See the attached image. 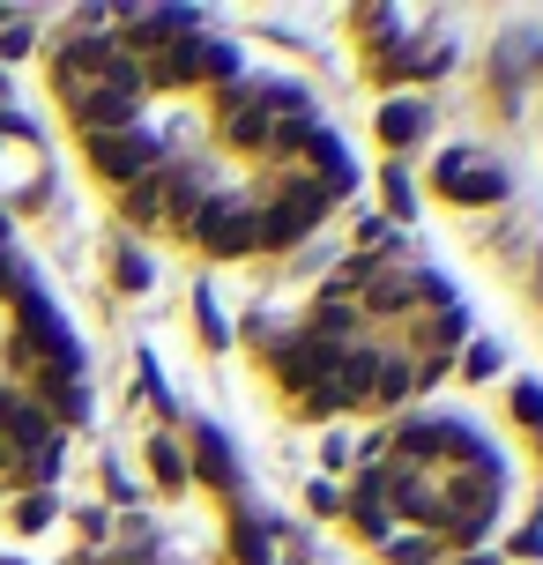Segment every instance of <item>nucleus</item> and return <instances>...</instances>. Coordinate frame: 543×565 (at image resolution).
<instances>
[{"label": "nucleus", "mask_w": 543, "mask_h": 565, "mask_svg": "<svg viewBox=\"0 0 543 565\" xmlns=\"http://www.w3.org/2000/svg\"><path fill=\"white\" fill-rule=\"evenodd\" d=\"M499 499H507V469L499 461H469V469H447L439 477V543H469L491 536V521H499Z\"/></svg>", "instance_id": "f257e3e1"}, {"label": "nucleus", "mask_w": 543, "mask_h": 565, "mask_svg": "<svg viewBox=\"0 0 543 565\" xmlns=\"http://www.w3.org/2000/svg\"><path fill=\"white\" fill-rule=\"evenodd\" d=\"M328 209L336 201L320 194L306 171H284L276 179V194L260 201V224H254V254H290L298 238H313L320 224H328Z\"/></svg>", "instance_id": "f03ea898"}, {"label": "nucleus", "mask_w": 543, "mask_h": 565, "mask_svg": "<svg viewBox=\"0 0 543 565\" xmlns=\"http://www.w3.org/2000/svg\"><path fill=\"white\" fill-rule=\"evenodd\" d=\"M142 67H127V75H113V83H83L67 89V119L89 135H119V127H142Z\"/></svg>", "instance_id": "7ed1b4c3"}, {"label": "nucleus", "mask_w": 543, "mask_h": 565, "mask_svg": "<svg viewBox=\"0 0 543 565\" xmlns=\"http://www.w3.org/2000/svg\"><path fill=\"white\" fill-rule=\"evenodd\" d=\"M254 224H260V201H246V194H209L194 209L187 238H194L209 260H246V254H254Z\"/></svg>", "instance_id": "20e7f679"}, {"label": "nucleus", "mask_w": 543, "mask_h": 565, "mask_svg": "<svg viewBox=\"0 0 543 565\" xmlns=\"http://www.w3.org/2000/svg\"><path fill=\"white\" fill-rule=\"evenodd\" d=\"M89 171L105 179V186H135L142 171L164 164V149H157V135L149 127H119V135H89Z\"/></svg>", "instance_id": "39448f33"}, {"label": "nucleus", "mask_w": 543, "mask_h": 565, "mask_svg": "<svg viewBox=\"0 0 543 565\" xmlns=\"http://www.w3.org/2000/svg\"><path fill=\"white\" fill-rule=\"evenodd\" d=\"M432 186L461 209H499L507 201V171L499 164H477V149H447L439 164H432Z\"/></svg>", "instance_id": "423d86ee"}, {"label": "nucleus", "mask_w": 543, "mask_h": 565, "mask_svg": "<svg viewBox=\"0 0 543 565\" xmlns=\"http://www.w3.org/2000/svg\"><path fill=\"white\" fill-rule=\"evenodd\" d=\"M187 469H194V477L209 483L216 499H231V507L246 499V469H238V447H231L216 424H194V454H187Z\"/></svg>", "instance_id": "0eeeda50"}, {"label": "nucleus", "mask_w": 543, "mask_h": 565, "mask_svg": "<svg viewBox=\"0 0 543 565\" xmlns=\"http://www.w3.org/2000/svg\"><path fill=\"white\" fill-rule=\"evenodd\" d=\"M0 447L8 454H38V447H60V424L23 395V387H0Z\"/></svg>", "instance_id": "6e6552de"}, {"label": "nucleus", "mask_w": 543, "mask_h": 565, "mask_svg": "<svg viewBox=\"0 0 543 565\" xmlns=\"http://www.w3.org/2000/svg\"><path fill=\"white\" fill-rule=\"evenodd\" d=\"M343 513L358 521V536H365V543H387V536H395V499H387V461H380V469H365V477L350 483Z\"/></svg>", "instance_id": "1a4fd4ad"}, {"label": "nucleus", "mask_w": 543, "mask_h": 565, "mask_svg": "<svg viewBox=\"0 0 543 565\" xmlns=\"http://www.w3.org/2000/svg\"><path fill=\"white\" fill-rule=\"evenodd\" d=\"M164 201H172V171L157 164V171H142L135 186H119V216L135 231H149V224H164Z\"/></svg>", "instance_id": "9d476101"}, {"label": "nucleus", "mask_w": 543, "mask_h": 565, "mask_svg": "<svg viewBox=\"0 0 543 565\" xmlns=\"http://www.w3.org/2000/svg\"><path fill=\"white\" fill-rule=\"evenodd\" d=\"M425 105H417V97H380V141H387V149H417V141H425Z\"/></svg>", "instance_id": "9b49d317"}, {"label": "nucleus", "mask_w": 543, "mask_h": 565, "mask_svg": "<svg viewBox=\"0 0 543 565\" xmlns=\"http://www.w3.org/2000/svg\"><path fill=\"white\" fill-rule=\"evenodd\" d=\"M142 454H149V477L164 483V491H187V483H194V469H187V447H179L172 431H157Z\"/></svg>", "instance_id": "f8f14e48"}, {"label": "nucleus", "mask_w": 543, "mask_h": 565, "mask_svg": "<svg viewBox=\"0 0 543 565\" xmlns=\"http://www.w3.org/2000/svg\"><path fill=\"white\" fill-rule=\"evenodd\" d=\"M194 328H201V342H209V350H224V342H231L224 312H216V298H209V282H194Z\"/></svg>", "instance_id": "ddd939ff"}, {"label": "nucleus", "mask_w": 543, "mask_h": 565, "mask_svg": "<svg viewBox=\"0 0 543 565\" xmlns=\"http://www.w3.org/2000/svg\"><path fill=\"white\" fill-rule=\"evenodd\" d=\"M380 551H387L395 565H432V558H439V536H402V529H395Z\"/></svg>", "instance_id": "4468645a"}, {"label": "nucleus", "mask_w": 543, "mask_h": 565, "mask_svg": "<svg viewBox=\"0 0 543 565\" xmlns=\"http://www.w3.org/2000/svg\"><path fill=\"white\" fill-rule=\"evenodd\" d=\"M113 276H119V290H149V282H157V268H149V254L119 246V254H113Z\"/></svg>", "instance_id": "2eb2a0df"}, {"label": "nucleus", "mask_w": 543, "mask_h": 565, "mask_svg": "<svg viewBox=\"0 0 543 565\" xmlns=\"http://www.w3.org/2000/svg\"><path fill=\"white\" fill-rule=\"evenodd\" d=\"M514 417L543 439V380H514Z\"/></svg>", "instance_id": "dca6fc26"}, {"label": "nucleus", "mask_w": 543, "mask_h": 565, "mask_svg": "<svg viewBox=\"0 0 543 565\" xmlns=\"http://www.w3.org/2000/svg\"><path fill=\"white\" fill-rule=\"evenodd\" d=\"M380 186H387V209H395V216H417V194H409V171L402 164L380 171Z\"/></svg>", "instance_id": "f3484780"}, {"label": "nucleus", "mask_w": 543, "mask_h": 565, "mask_svg": "<svg viewBox=\"0 0 543 565\" xmlns=\"http://www.w3.org/2000/svg\"><path fill=\"white\" fill-rule=\"evenodd\" d=\"M45 521H53V499H45V491H30V499H15V529H23V536H38Z\"/></svg>", "instance_id": "a211bd4d"}, {"label": "nucleus", "mask_w": 543, "mask_h": 565, "mask_svg": "<svg viewBox=\"0 0 543 565\" xmlns=\"http://www.w3.org/2000/svg\"><path fill=\"white\" fill-rule=\"evenodd\" d=\"M30 53V23H0V60H23Z\"/></svg>", "instance_id": "6ab92c4d"}, {"label": "nucleus", "mask_w": 543, "mask_h": 565, "mask_svg": "<svg viewBox=\"0 0 543 565\" xmlns=\"http://www.w3.org/2000/svg\"><path fill=\"white\" fill-rule=\"evenodd\" d=\"M499 372V350L491 342H469V380H491Z\"/></svg>", "instance_id": "aec40b11"}, {"label": "nucleus", "mask_w": 543, "mask_h": 565, "mask_svg": "<svg viewBox=\"0 0 543 565\" xmlns=\"http://www.w3.org/2000/svg\"><path fill=\"white\" fill-rule=\"evenodd\" d=\"M306 507H313V513H343V491H336V483H313Z\"/></svg>", "instance_id": "412c9836"}]
</instances>
